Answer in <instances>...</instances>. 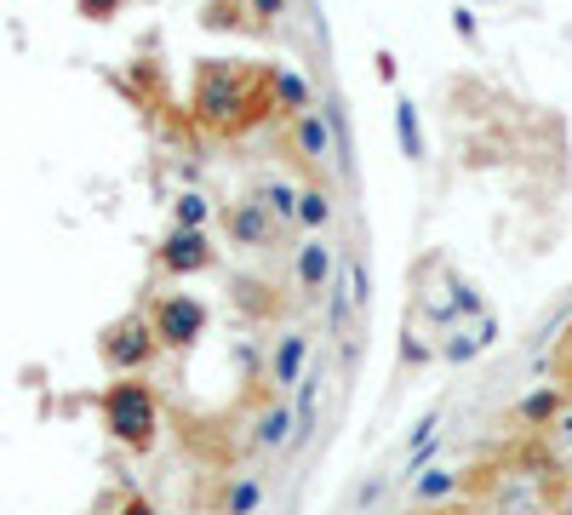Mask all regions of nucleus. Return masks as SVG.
Listing matches in <instances>:
<instances>
[{
	"label": "nucleus",
	"mask_w": 572,
	"mask_h": 515,
	"mask_svg": "<svg viewBox=\"0 0 572 515\" xmlns=\"http://www.w3.org/2000/svg\"><path fill=\"white\" fill-rule=\"evenodd\" d=\"M561 515H572V487H566V498H561Z\"/></svg>",
	"instance_id": "obj_31"
},
{
	"label": "nucleus",
	"mask_w": 572,
	"mask_h": 515,
	"mask_svg": "<svg viewBox=\"0 0 572 515\" xmlns=\"http://www.w3.org/2000/svg\"><path fill=\"white\" fill-rule=\"evenodd\" d=\"M544 435H550V446H555V464L572 470V406H561V419H555Z\"/></svg>",
	"instance_id": "obj_24"
},
{
	"label": "nucleus",
	"mask_w": 572,
	"mask_h": 515,
	"mask_svg": "<svg viewBox=\"0 0 572 515\" xmlns=\"http://www.w3.org/2000/svg\"><path fill=\"white\" fill-rule=\"evenodd\" d=\"M155 356H160V338H155V327L138 321V316L104 332V361H110V372H121V378H126V372H144Z\"/></svg>",
	"instance_id": "obj_7"
},
{
	"label": "nucleus",
	"mask_w": 572,
	"mask_h": 515,
	"mask_svg": "<svg viewBox=\"0 0 572 515\" xmlns=\"http://www.w3.org/2000/svg\"><path fill=\"white\" fill-rule=\"evenodd\" d=\"M247 446H252L258 459L287 453V446H292V406H287V401H269L258 419L247 424Z\"/></svg>",
	"instance_id": "obj_14"
},
{
	"label": "nucleus",
	"mask_w": 572,
	"mask_h": 515,
	"mask_svg": "<svg viewBox=\"0 0 572 515\" xmlns=\"http://www.w3.org/2000/svg\"><path fill=\"white\" fill-rule=\"evenodd\" d=\"M332 275H339V253H332V240L326 235L298 240V247H292V287H298V298H326Z\"/></svg>",
	"instance_id": "obj_10"
},
{
	"label": "nucleus",
	"mask_w": 572,
	"mask_h": 515,
	"mask_svg": "<svg viewBox=\"0 0 572 515\" xmlns=\"http://www.w3.org/2000/svg\"><path fill=\"white\" fill-rule=\"evenodd\" d=\"M287 144H292V155L304 166H332V161H339V126H332L326 103L287 115Z\"/></svg>",
	"instance_id": "obj_5"
},
{
	"label": "nucleus",
	"mask_w": 572,
	"mask_h": 515,
	"mask_svg": "<svg viewBox=\"0 0 572 515\" xmlns=\"http://www.w3.org/2000/svg\"><path fill=\"white\" fill-rule=\"evenodd\" d=\"M407 487H413V504H424V509L453 504L458 493H469V487H464V475H458V470H447V464H424V470H413V475H407Z\"/></svg>",
	"instance_id": "obj_15"
},
{
	"label": "nucleus",
	"mask_w": 572,
	"mask_h": 515,
	"mask_svg": "<svg viewBox=\"0 0 572 515\" xmlns=\"http://www.w3.org/2000/svg\"><path fill=\"white\" fill-rule=\"evenodd\" d=\"M476 316H487V298L453 269H441V281H429L418 292V321H429L435 332H453V327L476 321Z\"/></svg>",
	"instance_id": "obj_3"
},
{
	"label": "nucleus",
	"mask_w": 572,
	"mask_h": 515,
	"mask_svg": "<svg viewBox=\"0 0 572 515\" xmlns=\"http://www.w3.org/2000/svg\"><path fill=\"white\" fill-rule=\"evenodd\" d=\"M339 281L350 287V298H355V316H361V309L373 303V275H366V264H361V258H350V264L339 269Z\"/></svg>",
	"instance_id": "obj_22"
},
{
	"label": "nucleus",
	"mask_w": 572,
	"mask_h": 515,
	"mask_svg": "<svg viewBox=\"0 0 572 515\" xmlns=\"http://www.w3.org/2000/svg\"><path fill=\"white\" fill-rule=\"evenodd\" d=\"M561 406H566V395H561V390H532V395H521V401H516V424L544 435V430L561 419Z\"/></svg>",
	"instance_id": "obj_17"
},
{
	"label": "nucleus",
	"mask_w": 572,
	"mask_h": 515,
	"mask_svg": "<svg viewBox=\"0 0 572 515\" xmlns=\"http://www.w3.org/2000/svg\"><path fill=\"white\" fill-rule=\"evenodd\" d=\"M263 92H269V110L275 115H298V110H315V86H310V75H298V69H263Z\"/></svg>",
	"instance_id": "obj_13"
},
{
	"label": "nucleus",
	"mask_w": 572,
	"mask_h": 515,
	"mask_svg": "<svg viewBox=\"0 0 572 515\" xmlns=\"http://www.w3.org/2000/svg\"><path fill=\"white\" fill-rule=\"evenodd\" d=\"M241 7H247V12H252V23H263V29L287 18V0H241Z\"/></svg>",
	"instance_id": "obj_26"
},
{
	"label": "nucleus",
	"mask_w": 572,
	"mask_h": 515,
	"mask_svg": "<svg viewBox=\"0 0 572 515\" xmlns=\"http://www.w3.org/2000/svg\"><path fill=\"white\" fill-rule=\"evenodd\" d=\"M155 258H160V269H166V275H207V269L218 264L212 229H184V224H173Z\"/></svg>",
	"instance_id": "obj_9"
},
{
	"label": "nucleus",
	"mask_w": 572,
	"mask_h": 515,
	"mask_svg": "<svg viewBox=\"0 0 572 515\" xmlns=\"http://www.w3.org/2000/svg\"><path fill=\"white\" fill-rule=\"evenodd\" d=\"M332 218H339V206H332V189H326V184H298V229L326 235Z\"/></svg>",
	"instance_id": "obj_16"
},
{
	"label": "nucleus",
	"mask_w": 572,
	"mask_h": 515,
	"mask_svg": "<svg viewBox=\"0 0 572 515\" xmlns=\"http://www.w3.org/2000/svg\"><path fill=\"white\" fill-rule=\"evenodd\" d=\"M178 224H184V229H207V224H212V200L195 195V189L178 195Z\"/></svg>",
	"instance_id": "obj_23"
},
{
	"label": "nucleus",
	"mask_w": 572,
	"mask_h": 515,
	"mask_svg": "<svg viewBox=\"0 0 572 515\" xmlns=\"http://www.w3.org/2000/svg\"><path fill=\"white\" fill-rule=\"evenodd\" d=\"M263 498H269L263 475H235L229 487H223V515H258Z\"/></svg>",
	"instance_id": "obj_18"
},
{
	"label": "nucleus",
	"mask_w": 572,
	"mask_h": 515,
	"mask_svg": "<svg viewBox=\"0 0 572 515\" xmlns=\"http://www.w3.org/2000/svg\"><path fill=\"white\" fill-rule=\"evenodd\" d=\"M389 481H395V475H373V481H366V487L355 493V509H373V504L384 498V487H389Z\"/></svg>",
	"instance_id": "obj_28"
},
{
	"label": "nucleus",
	"mask_w": 572,
	"mask_h": 515,
	"mask_svg": "<svg viewBox=\"0 0 572 515\" xmlns=\"http://www.w3.org/2000/svg\"><path fill=\"white\" fill-rule=\"evenodd\" d=\"M235 0H207V29H235Z\"/></svg>",
	"instance_id": "obj_27"
},
{
	"label": "nucleus",
	"mask_w": 572,
	"mask_h": 515,
	"mask_svg": "<svg viewBox=\"0 0 572 515\" xmlns=\"http://www.w3.org/2000/svg\"><path fill=\"white\" fill-rule=\"evenodd\" d=\"M223 235H229V247H241V253H269L287 235V224L269 213L258 195H247V200H235L223 213Z\"/></svg>",
	"instance_id": "obj_6"
},
{
	"label": "nucleus",
	"mask_w": 572,
	"mask_h": 515,
	"mask_svg": "<svg viewBox=\"0 0 572 515\" xmlns=\"http://www.w3.org/2000/svg\"><path fill=\"white\" fill-rule=\"evenodd\" d=\"M75 7H81V18H97V23H104V18H115V12L126 7V0H75Z\"/></svg>",
	"instance_id": "obj_29"
},
{
	"label": "nucleus",
	"mask_w": 572,
	"mask_h": 515,
	"mask_svg": "<svg viewBox=\"0 0 572 515\" xmlns=\"http://www.w3.org/2000/svg\"><path fill=\"white\" fill-rule=\"evenodd\" d=\"M384 515H395V509H384Z\"/></svg>",
	"instance_id": "obj_32"
},
{
	"label": "nucleus",
	"mask_w": 572,
	"mask_h": 515,
	"mask_svg": "<svg viewBox=\"0 0 572 515\" xmlns=\"http://www.w3.org/2000/svg\"><path fill=\"white\" fill-rule=\"evenodd\" d=\"M435 361V343H424L418 338V327L407 332V343H401V367H407V372H418V367H429Z\"/></svg>",
	"instance_id": "obj_25"
},
{
	"label": "nucleus",
	"mask_w": 572,
	"mask_h": 515,
	"mask_svg": "<svg viewBox=\"0 0 572 515\" xmlns=\"http://www.w3.org/2000/svg\"><path fill=\"white\" fill-rule=\"evenodd\" d=\"M207 321H212L207 303L189 298V292H160L155 298V316H149L160 350H195V343L207 338Z\"/></svg>",
	"instance_id": "obj_4"
},
{
	"label": "nucleus",
	"mask_w": 572,
	"mask_h": 515,
	"mask_svg": "<svg viewBox=\"0 0 572 515\" xmlns=\"http://www.w3.org/2000/svg\"><path fill=\"white\" fill-rule=\"evenodd\" d=\"M121 515H155V509H149L144 498H126V504H121Z\"/></svg>",
	"instance_id": "obj_30"
},
{
	"label": "nucleus",
	"mask_w": 572,
	"mask_h": 515,
	"mask_svg": "<svg viewBox=\"0 0 572 515\" xmlns=\"http://www.w3.org/2000/svg\"><path fill=\"white\" fill-rule=\"evenodd\" d=\"M104 430L121 446H132V453H149V446H155V435H160V401H155V390L144 384L138 372L115 378V384L104 390Z\"/></svg>",
	"instance_id": "obj_2"
},
{
	"label": "nucleus",
	"mask_w": 572,
	"mask_h": 515,
	"mask_svg": "<svg viewBox=\"0 0 572 515\" xmlns=\"http://www.w3.org/2000/svg\"><path fill=\"white\" fill-rule=\"evenodd\" d=\"M350 316H355V298H350V287L339 281V275H332V287H326V332H332V338H344Z\"/></svg>",
	"instance_id": "obj_20"
},
{
	"label": "nucleus",
	"mask_w": 572,
	"mask_h": 515,
	"mask_svg": "<svg viewBox=\"0 0 572 515\" xmlns=\"http://www.w3.org/2000/svg\"><path fill=\"white\" fill-rule=\"evenodd\" d=\"M492 338H498V321L492 316H476L469 327H453L447 338H435V361H447V367H469L476 356L492 350Z\"/></svg>",
	"instance_id": "obj_12"
},
{
	"label": "nucleus",
	"mask_w": 572,
	"mask_h": 515,
	"mask_svg": "<svg viewBox=\"0 0 572 515\" xmlns=\"http://www.w3.org/2000/svg\"><path fill=\"white\" fill-rule=\"evenodd\" d=\"M395 126H401V150H407V161H424V126H418L413 103H395Z\"/></svg>",
	"instance_id": "obj_21"
},
{
	"label": "nucleus",
	"mask_w": 572,
	"mask_h": 515,
	"mask_svg": "<svg viewBox=\"0 0 572 515\" xmlns=\"http://www.w3.org/2000/svg\"><path fill=\"white\" fill-rule=\"evenodd\" d=\"M195 121L207 132H247L252 121H269V92H263V75H241L235 63H207L195 75V97H189Z\"/></svg>",
	"instance_id": "obj_1"
},
{
	"label": "nucleus",
	"mask_w": 572,
	"mask_h": 515,
	"mask_svg": "<svg viewBox=\"0 0 572 515\" xmlns=\"http://www.w3.org/2000/svg\"><path fill=\"white\" fill-rule=\"evenodd\" d=\"M310 350H315V338L304 327H287L275 332V343H269V390L275 395H292L298 384H304V372H310Z\"/></svg>",
	"instance_id": "obj_8"
},
{
	"label": "nucleus",
	"mask_w": 572,
	"mask_h": 515,
	"mask_svg": "<svg viewBox=\"0 0 572 515\" xmlns=\"http://www.w3.org/2000/svg\"><path fill=\"white\" fill-rule=\"evenodd\" d=\"M269 213H275L287 229H298V184H287V178H258V189H252Z\"/></svg>",
	"instance_id": "obj_19"
},
{
	"label": "nucleus",
	"mask_w": 572,
	"mask_h": 515,
	"mask_svg": "<svg viewBox=\"0 0 572 515\" xmlns=\"http://www.w3.org/2000/svg\"><path fill=\"white\" fill-rule=\"evenodd\" d=\"M487 509L492 515H550V498H544V487H538V475H527V470H492Z\"/></svg>",
	"instance_id": "obj_11"
}]
</instances>
